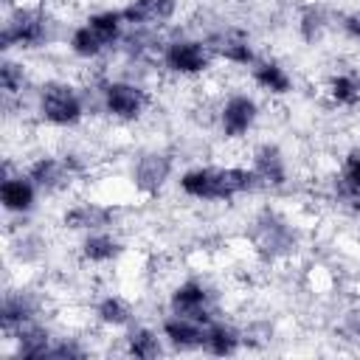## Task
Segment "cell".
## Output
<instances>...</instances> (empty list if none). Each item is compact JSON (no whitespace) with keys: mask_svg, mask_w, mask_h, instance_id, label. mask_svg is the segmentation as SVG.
Masks as SVG:
<instances>
[{"mask_svg":"<svg viewBox=\"0 0 360 360\" xmlns=\"http://www.w3.org/2000/svg\"><path fill=\"white\" fill-rule=\"evenodd\" d=\"M205 326H208V323H200V321L174 315V318H169V321L163 323V335H166L177 349H197V346H202V340H205Z\"/></svg>","mask_w":360,"mask_h":360,"instance_id":"cell-10","label":"cell"},{"mask_svg":"<svg viewBox=\"0 0 360 360\" xmlns=\"http://www.w3.org/2000/svg\"><path fill=\"white\" fill-rule=\"evenodd\" d=\"M211 42H214L211 48L219 51V53H222L225 59H231V62H250V59H253V53H250L245 37H239V34H219V37H214Z\"/></svg>","mask_w":360,"mask_h":360,"instance_id":"cell-17","label":"cell"},{"mask_svg":"<svg viewBox=\"0 0 360 360\" xmlns=\"http://www.w3.org/2000/svg\"><path fill=\"white\" fill-rule=\"evenodd\" d=\"M253 79H256L264 90H270V93H287V90H290V76H287L278 65H273V62L259 65V68L253 70Z\"/></svg>","mask_w":360,"mask_h":360,"instance_id":"cell-18","label":"cell"},{"mask_svg":"<svg viewBox=\"0 0 360 360\" xmlns=\"http://www.w3.org/2000/svg\"><path fill=\"white\" fill-rule=\"evenodd\" d=\"M332 98L338 104H357V98H360V82L354 76H338V79H332Z\"/></svg>","mask_w":360,"mask_h":360,"instance_id":"cell-23","label":"cell"},{"mask_svg":"<svg viewBox=\"0 0 360 360\" xmlns=\"http://www.w3.org/2000/svg\"><path fill=\"white\" fill-rule=\"evenodd\" d=\"M256 177L264 180V183H284V160H281V152L276 146H262L256 152Z\"/></svg>","mask_w":360,"mask_h":360,"instance_id":"cell-13","label":"cell"},{"mask_svg":"<svg viewBox=\"0 0 360 360\" xmlns=\"http://www.w3.org/2000/svg\"><path fill=\"white\" fill-rule=\"evenodd\" d=\"M208 62H211V53L202 42L183 39V42H172L166 48V65L174 73H200L208 68Z\"/></svg>","mask_w":360,"mask_h":360,"instance_id":"cell-5","label":"cell"},{"mask_svg":"<svg viewBox=\"0 0 360 360\" xmlns=\"http://www.w3.org/2000/svg\"><path fill=\"white\" fill-rule=\"evenodd\" d=\"M0 197H3V205L8 211H28L34 205V180H22V177H14V180H6L0 186Z\"/></svg>","mask_w":360,"mask_h":360,"instance_id":"cell-12","label":"cell"},{"mask_svg":"<svg viewBox=\"0 0 360 360\" xmlns=\"http://www.w3.org/2000/svg\"><path fill=\"white\" fill-rule=\"evenodd\" d=\"M28 177H31L37 186H59V183H65V177H68V163H59V160H53V158H42L39 163L31 166Z\"/></svg>","mask_w":360,"mask_h":360,"instance_id":"cell-16","label":"cell"},{"mask_svg":"<svg viewBox=\"0 0 360 360\" xmlns=\"http://www.w3.org/2000/svg\"><path fill=\"white\" fill-rule=\"evenodd\" d=\"M256 172L248 169H194L186 172L180 186L186 194L200 200H231L256 186Z\"/></svg>","mask_w":360,"mask_h":360,"instance_id":"cell-1","label":"cell"},{"mask_svg":"<svg viewBox=\"0 0 360 360\" xmlns=\"http://www.w3.org/2000/svg\"><path fill=\"white\" fill-rule=\"evenodd\" d=\"M98 318L104 323H112V326H121L129 321V307L121 301V298H104L98 304Z\"/></svg>","mask_w":360,"mask_h":360,"instance_id":"cell-24","label":"cell"},{"mask_svg":"<svg viewBox=\"0 0 360 360\" xmlns=\"http://www.w3.org/2000/svg\"><path fill=\"white\" fill-rule=\"evenodd\" d=\"M28 318H31V304L22 301V295L6 298V304H3V326H14V323H22Z\"/></svg>","mask_w":360,"mask_h":360,"instance_id":"cell-25","label":"cell"},{"mask_svg":"<svg viewBox=\"0 0 360 360\" xmlns=\"http://www.w3.org/2000/svg\"><path fill=\"white\" fill-rule=\"evenodd\" d=\"M253 121H256V101L248 98V96H233L222 107V129H225L228 138L245 135Z\"/></svg>","mask_w":360,"mask_h":360,"instance_id":"cell-8","label":"cell"},{"mask_svg":"<svg viewBox=\"0 0 360 360\" xmlns=\"http://www.w3.org/2000/svg\"><path fill=\"white\" fill-rule=\"evenodd\" d=\"M340 188H343V194L360 197V149L349 152L346 166H343V177H340Z\"/></svg>","mask_w":360,"mask_h":360,"instance_id":"cell-22","label":"cell"},{"mask_svg":"<svg viewBox=\"0 0 360 360\" xmlns=\"http://www.w3.org/2000/svg\"><path fill=\"white\" fill-rule=\"evenodd\" d=\"M169 172H172L169 158H163V155H146V158H141V163L135 169V186L141 191H146V194H155L166 183Z\"/></svg>","mask_w":360,"mask_h":360,"instance_id":"cell-11","label":"cell"},{"mask_svg":"<svg viewBox=\"0 0 360 360\" xmlns=\"http://www.w3.org/2000/svg\"><path fill=\"white\" fill-rule=\"evenodd\" d=\"M42 37H45L42 17L34 14V11H17L8 20V25L3 28L0 45L3 48H11V45H37V42H42Z\"/></svg>","mask_w":360,"mask_h":360,"instance_id":"cell-4","label":"cell"},{"mask_svg":"<svg viewBox=\"0 0 360 360\" xmlns=\"http://www.w3.org/2000/svg\"><path fill=\"white\" fill-rule=\"evenodd\" d=\"M354 332H357V335H360V315H357V318H354Z\"/></svg>","mask_w":360,"mask_h":360,"instance_id":"cell-28","label":"cell"},{"mask_svg":"<svg viewBox=\"0 0 360 360\" xmlns=\"http://www.w3.org/2000/svg\"><path fill=\"white\" fill-rule=\"evenodd\" d=\"M39 110L51 124H76L82 118V101L73 93V87L51 82L42 87L39 96Z\"/></svg>","mask_w":360,"mask_h":360,"instance_id":"cell-3","label":"cell"},{"mask_svg":"<svg viewBox=\"0 0 360 360\" xmlns=\"http://www.w3.org/2000/svg\"><path fill=\"white\" fill-rule=\"evenodd\" d=\"M112 217L110 208H101V205H79L73 211L65 214V225L68 228H101L107 225V219Z\"/></svg>","mask_w":360,"mask_h":360,"instance_id":"cell-15","label":"cell"},{"mask_svg":"<svg viewBox=\"0 0 360 360\" xmlns=\"http://www.w3.org/2000/svg\"><path fill=\"white\" fill-rule=\"evenodd\" d=\"M343 25H346V31H349L354 39H360V14H349Z\"/></svg>","mask_w":360,"mask_h":360,"instance_id":"cell-27","label":"cell"},{"mask_svg":"<svg viewBox=\"0 0 360 360\" xmlns=\"http://www.w3.org/2000/svg\"><path fill=\"white\" fill-rule=\"evenodd\" d=\"M20 352L28 360L48 357V335L42 329H20Z\"/></svg>","mask_w":360,"mask_h":360,"instance_id":"cell-19","label":"cell"},{"mask_svg":"<svg viewBox=\"0 0 360 360\" xmlns=\"http://www.w3.org/2000/svg\"><path fill=\"white\" fill-rule=\"evenodd\" d=\"M0 82H3V90H8V93H14L20 84H22V70L17 68V65H11V62H6L3 68H0Z\"/></svg>","mask_w":360,"mask_h":360,"instance_id":"cell-26","label":"cell"},{"mask_svg":"<svg viewBox=\"0 0 360 360\" xmlns=\"http://www.w3.org/2000/svg\"><path fill=\"white\" fill-rule=\"evenodd\" d=\"M115 253H118V242L112 236H107V233H93L84 242V256L93 259V262H107Z\"/></svg>","mask_w":360,"mask_h":360,"instance_id":"cell-20","label":"cell"},{"mask_svg":"<svg viewBox=\"0 0 360 360\" xmlns=\"http://www.w3.org/2000/svg\"><path fill=\"white\" fill-rule=\"evenodd\" d=\"M143 104H146V96H143V90L135 87V84L112 82V84H107V90H104V107H107L112 115H118V118H138L141 110H143Z\"/></svg>","mask_w":360,"mask_h":360,"instance_id":"cell-6","label":"cell"},{"mask_svg":"<svg viewBox=\"0 0 360 360\" xmlns=\"http://www.w3.org/2000/svg\"><path fill=\"white\" fill-rule=\"evenodd\" d=\"M121 11H104V14H93L82 28L73 31V39H70V48L79 53V56H96L101 53L107 45H112L118 39V31H121Z\"/></svg>","mask_w":360,"mask_h":360,"instance_id":"cell-2","label":"cell"},{"mask_svg":"<svg viewBox=\"0 0 360 360\" xmlns=\"http://www.w3.org/2000/svg\"><path fill=\"white\" fill-rule=\"evenodd\" d=\"M129 352L135 354V357H158L160 354V343H158V338L149 332V329H135L132 335H129Z\"/></svg>","mask_w":360,"mask_h":360,"instance_id":"cell-21","label":"cell"},{"mask_svg":"<svg viewBox=\"0 0 360 360\" xmlns=\"http://www.w3.org/2000/svg\"><path fill=\"white\" fill-rule=\"evenodd\" d=\"M239 346V338L231 326H222V323H208L205 326V340H202V349H208L211 354H231L236 352Z\"/></svg>","mask_w":360,"mask_h":360,"instance_id":"cell-14","label":"cell"},{"mask_svg":"<svg viewBox=\"0 0 360 360\" xmlns=\"http://www.w3.org/2000/svg\"><path fill=\"white\" fill-rule=\"evenodd\" d=\"M174 14V0H132L121 8L124 22L132 25H160Z\"/></svg>","mask_w":360,"mask_h":360,"instance_id":"cell-9","label":"cell"},{"mask_svg":"<svg viewBox=\"0 0 360 360\" xmlns=\"http://www.w3.org/2000/svg\"><path fill=\"white\" fill-rule=\"evenodd\" d=\"M205 304H208V292L200 281H186L172 295L174 315H183V318H191V321H200V323H211V315H208Z\"/></svg>","mask_w":360,"mask_h":360,"instance_id":"cell-7","label":"cell"}]
</instances>
